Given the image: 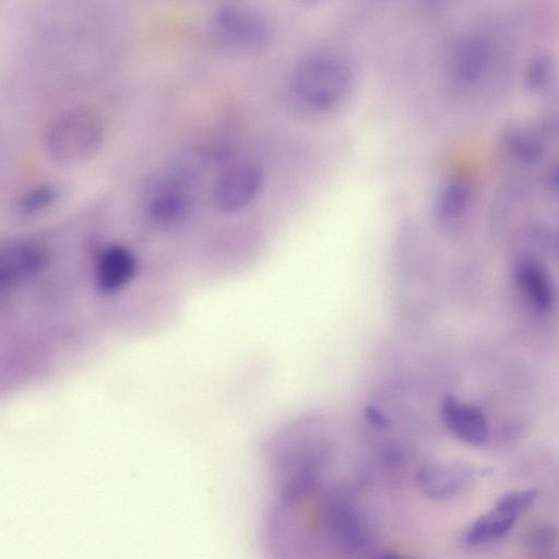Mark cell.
<instances>
[{
    "label": "cell",
    "instance_id": "cell-1",
    "mask_svg": "<svg viewBox=\"0 0 559 559\" xmlns=\"http://www.w3.org/2000/svg\"><path fill=\"white\" fill-rule=\"evenodd\" d=\"M354 73L343 58L316 53L304 58L293 72V88L298 98L317 110H329L348 96Z\"/></svg>",
    "mask_w": 559,
    "mask_h": 559
},
{
    "label": "cell",
    "instance_id": "cell-2",
    "mask_svg": "<svg viewBox=\"0 0 559 559\" xmlns=\"http://www.w3.org/2000/svg\"><path fill=\"white\" fill-rule=\"evenodd\" d=\"M103 134L102 120L92 110L69 109L49 122L44 133V146L53 160L74 164L96 152Z\"/></svg>",
    "mask_w": 559,
    "mask_h": 559
},
{
    "label": "cell",
    "instance_id": "cell-3",
    "mask_svg": "<svg viewBox=\"0 0 559 559\" xmlns=\"http://www.w3.org/2000/svg\"><path fill=\"white\" fill-rule=\"evenodd\" d=\"M213 24L223 40L239 48H259L270 37V26L265 17L238 3L219 5L213 15Z\"/></svg>",
    "mask_w": 559,
    "mask_h": 559
},
{
    "label": "cell",
    "instance_id": "cell-4",
    "mask_svg": "<svg viewBox=\"0 0 559 559\" xmlns=\"http://www.w3.org/2000/svg\"><path fill=\"white\" fill-rule=\"evenodd\" d=\"M535 498V490L511 491L503 495L491 510L480 515L469 526L464 536L465 543L475 546L500 539Z\"/></svg>",
    "mask_w": 559,
    "mask_h": 559
},
{
    "label": "cell",
    "instance_id": "cell-5",
    "mask_svg": "<svg viewBox=\"0 0 559 559\" xmlns=\"http://www.w3.org/2000/svg\"><path fill=\"white\" fill-rule=\"evenodd\" d=\"M263 174L252 164H238L226 170L215 182L213 202L217 210L231 213L250 204L261 192Z\"/></svg>",
    "mask_w": 559,
    "mask_h": 559
},
{
    "label": "cell",
    "instance_id": "cell-6",
    "mask_svg": "<svg viewBox=\"0 0 559 559\" xmlns=\"http://www.w3.org/2000/svg\"><path fill=\"white\" fill-rule=\"evenodd\" d=\"M477 471L463 463H431L417 473V484L425 496L448 500L462 492L476 476Z\"/></svg>",
    "mask_w": 559,
    "mask_h": 559
},
{
    "label": "cell",
    "instance_id": "cell-7",
    "mask_svg": "<svg viewBox=\"0 0 559 559\" xmlns=\"http://www.w3.org/2000/svg\"><path fill=\"white\" fill-rule=\"evenodd\" d=\"M136 261L124 246L110 245L99 254L94 272L97 289L104 295H114L123 289L133 278Z\"/></svg>",
    "mask_w": 559,
    "mask_h": 559
},
{
    "label": "cell",
    "instance_id": "cell-8",
    "mask_svg": "<svg viewBox=\"0 0 559 559\" xmlns=\"http://www.w3.org/2000/svg\"><path fill=\"white\" fill-rule=\"evenodd\" d=\"M441 418L449 431L461 441L481 444L487 438L486 416L475 405L447 396L441 404Z\"/></svg>",
    "mask_w": 559,
    "mask_h": 559
},
{
    "label": "cell",
    "instance_id": "cell-9",
    "mask_svg": "<svg viewBox=\"0 0 559 559\" xmlns=\"http://www.w3.org/2000/svg\"><path fill=\"white\" fill-rule=\"evenodd\" d=\"M190 197L183 186L175 181L157 185L151 192L145 211L148 218L162 226L181 222L190 211Z\"/></svg>",
    "mask_w": 559,
    "mask_h": 559
},
{
    "label": "cell",
    "instance_id": "cell-10",
    "mask_svg": "<svg viewBox=\"0 0 559 559\" xmlns=\"http://www.w3.org/2000/svg\"><path fill=\"white\" fill-rule=\"evenodd\" d=\"M516 281L525 298L536 310L549 311L555 304V290L546 271L534 261L522 262Z\"/></svg>",
    "mask_w": 559,
    "mask_h": 559
},
{
    "label": "cell",
    "instance_id": "cell-11",
    "mask_svg": "<svg viewBox=\"0 0 559 559\" xmlns=\"http://www.w3.org/2000/svg\"><path fill=\"white\" fill-rule=\"evenodd\" d=\"M59 197L55 185L43 183L32 188L19 200L17 211L21 215L33 216L51 206Z\"/></svg>",
    "mask_w": 559,
    "mask_h": 559
},
{
    "label": "cell",
    "instance_id": "cell-12",
    "mask_svg": "<svg viewBox=\"0 0 559 559\" xmlns=\"http://www.w3.org/2000/svg\"><path fill=\"white\" fill-rule=\"evenodd\" d=\"M555 538V532L550 527H538L531 535V543L537 547L548 546Z\"/></svg>",
    "mask_w": 559,
    "mask_h": 559
},
{
    "label": "cell",
    "instance_id": "cell-13",
    "mask_svg": "<svg viewBox=\"0 0 559 559\" xmlns=\"http://www.w3.org/2000/svg\"><path fill=\"white\" fill-rule=\"evenodd\" d=\"M374 559H404L403 557L396 555V554H382L378 557H376Z\"/></svg>",
    "mask_w": 559,
    "mask_h": 559
}]
</instances>
